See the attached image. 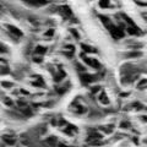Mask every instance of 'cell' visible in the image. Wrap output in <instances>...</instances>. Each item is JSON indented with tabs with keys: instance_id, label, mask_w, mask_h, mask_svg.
<instances>
[{
	"instance_id": "obj_2",
	"label": "cell",
	"mask_w": 147,
	"mask_h": 147,
	"mask_svg": "<svg viewBox=\"0 0 147 147\" xmlns=\"http://www.w3.org/2000/svg\"><path fill=\"white\" fill-rule=\"evenodd\" d=\"M81 80H82V82H84L85 85H88L90 82L93 80V76H91V75H88V74H84V75L81 76Z\"/></svg>"
},
{
	"instance_id": "obj_8",
	"label": "cell",
	"mask_w": 147,
	"mask_h": 147,
	"mask_svg": "<svg viewBox=\"0 0 147 147\" xmlns=\"http://www.w3.org/2000/svg\"><path fill=\"white\" fill-rule=\"evenodd\" d=\"M99 5L102 6V7H108V5H109V0H100Z\"/></svg>"
},
{
	"instance_id": "obj_7",
	"label": "cell",
	"mask_w": 147,
	"mask_h": 147,
	"mask_svg": "<svg viewBox=\"0 0 147 147\" xmlns=\"http://www.w3.org/2000/svg\"><path fill=\"white\" fill-rule=\"evenodd\" d=\"M45 52H47V49L43 47H37V49H36V54H44Z\"/></svg>"
},
{
	"instance_id": "obj_5",
	"label": "cell",
	"mask_w": 147,
	"mask_h": 147,
	"mask_svg": "<svg viewBox=\"0 0 147 147\" xmlns=\"http://www.w3.org/2000/svg\"><path fill=\"white\" fill-rule=\"evenodd\" d=\"M9 30H10L12 33H16V36H22V32L20 30H17L16 27H12V26H9Z\"/></svg>"
},
{
	"instance_id": "obj_4",
	"label": "cell",
	"mask_w": 147,
	"mask_h": 147,
	"mask_svg": "<svg viewBox=\"0 0 147 147\" xmlns=\"http://www.w3.org/2000/svg\"><path fill=\"white\" fill-rule=\"evenodd\" d=\"M76 131H77V129H76V127H74L72 125H70V126H69V129H66V130H65V132H66V134H69V135L76 134Z\"/></svg>"
},
{
	"instance_id": "obj_9",
	"label": "cell",
	"mask_w": 147,
	"mask_h": 147,
	"mask_svg": "<svg viewBox=\"0 0 147 147\" xmlns=\"http://www.w3.org/2000/svg\"><path fill=\"white\" fill-rule=\"evenodd\" d=\"M82 49H85V50H87V52H92L93 53L94 52V49L93 48H90V47H87L86 44H82Z\"/></svg>"
},
{
	"instance_id": "obj_10",
	"label": "cell",
	"mask_w": 147,
	"mask_h": 147,
	"mask_svg": "<svg viewBox=\"0 0 147 147\" xmlns=\"http://www.w3.org/2000/svg\"><path fill=\"white\" fill-rule=\"evenodd\" d=\"M59 147H69V146H66V145H63V144H61V145H59Z\"/></svg>"
},
{
	"instance_id": "obj_1",
	"label": "cell",
	"mask_w": 147,
	"mask_h": 147,
	"mask_svg": "<svg viewBox=\"0 0 147 147\" xmlns=\"http://www.w3.org/2000/svg\"><path fill=\"white\" fill-rule=\"evenodd\" d=\"M82 59L88 64L90 66H92V67H96V69H98V67H100V65H99V63L97 61V60H94V59H91V58H87V57H84L82 55Z\"/></svg>"
},
{
	"instance_id": "obj_11",
	"label": "cell",
	"mask_w": 147,
	"mask_h": 147,
	"mask_svg": "<svg viewBox=\"0 0 147 147\" xmlns=\"http://www.w3.org/2000/svg\"><path fill=\"white\" fill-rule=\"evenodd\" d=\"M0 52H5V49H4V48H1V47H0Z\"/></svg>"
},
{
	"instance_id": "obj_3",
	"label": "cell",
	"mask_w": 147,
	"mask_h": 147,
	"mask_svg": "<svg viewBox=\"0 0 147 147\" xmlns=\"http://www.w3.org/2000/svg\"><path fill=\"white\" fill-rule=\"evenodd\" d=\"M4 141L6 142L9 145H13L16 142V139L15 137H9V136H4Z\"/></svg>"
},
{
	"instance_id": "obj_6",
	"label": "cell",
	"mask_w": 147,
	"mask_h": 147,
	"mask_svg": "<svg viewBox=\"0 0 147 147\" xmlns=\"http://www.w3.org/2000/svg\"><path fill=\"white\" fill-rule=\"evenodd\" d=\"M47 142L50 146H57V139H55V137H49L47 140Z\"/></svg>"
}]
</instances>
